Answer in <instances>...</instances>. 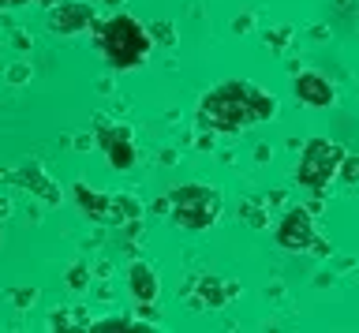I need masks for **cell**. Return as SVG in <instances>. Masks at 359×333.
I'll use <instances>...</instances> for the list:
<instances>
[{"label": "cell", "instance_id": "ffe728a7", "mask_svg": "<svg viewBox=\"0 0 359 333\" xmlns=\"http://www.w3.org/2000/svg\"><path fill=\"white\" fill-rule=\"evenodd\" d=\"M8 210H11V206H8V198H0V217H8Z\"/></svg>", "mask_w": 359, "mask_h": 333}, {"label": "cell", "instance_id": "44dd1931", "mask_svg": "<svg viewBox=\"0 0 359 333\" xmlns=\"http://www.w3.org/2000/svg\"><path fill=\"white\" fill-rule=\"evenodd\" d=\"M11 4H27V0H0V8H11Z\"/></svg>", "mask_w": 359, "mask_h": 333}, {"label": "cell", "instance_id": "e0dca14e", "mask_svg": "<svg viewBox=\"0 0 359 333\" xmlns=\"http://www.w3.org/2000/svg\"><path fill=\"white\" fill-rule=\"evenodd\" d=\"M11 299H15L19 307H27V304H34V299H38V288H15V292H11Z\"/></svg>", "mask_w": 359, "mask_h": 333}, {"label": "cell", "instance_id": "2e32d148", "mask_svg": "<svg viewBox=\"0 0 359 333\" xmlns=\"http://www.w3.org/2000/svg\"><path fill=\"white\" fill-rule=\"evenodd\" d=\"M150 38H161V46H172V27H168V23H154Z\"/></svg>", "mask_w": 359, "mask_h": 333}, {"label": "cell", "instance_id": "d6986e66", "mask_svg": "<svg viewBox=\"0 0 359 333\" xmlns=\"http://www.w3.org/2000/svg\"><path fill=\"white\" fill-rule=\"evenodd\" d=\"M251 23H255L251 15H240V19H236V23H232V30H236V34H243V30H251Z\"/></svg>", "mask_w": 359, "mask_h": 333}, {"label": "cell", "instance_id": "5bb4252c", "mask_svg": "<svg viewBox=\"0 0 359 333\" xmlns=\"http://www.w3.org/2000/svg\"><path fill=\"white\" fill-rule=\"evenodd\" d=\"M292 34H296V30H292V27H277V30H266V46L280 53V49H288V38H292Z\"/></svg>", "mask_w": 359, "mask_h": 333}, {"label": "cell", "instance_id": "8fae6325", "mask_svg": "<svg viewBox=\"0 0 359 333\" xmlns=\"http://www.w3.org/2000/svg\"><path fill=\"white\" fill-rule=\"evenodd\" d=\"M131 296L139 299V304H154L157 299V273L146 262L131 266Z\"/></svg>", "mask_w": 359, "mask_h": 333}, {"label": "cell", "instance_id": "52a82bcc", "mask_svg": "<svg viewBox=\"0 0 359 333\" xmlns=\"http://www.w3.org/2000/svg\"><path fill=\"white\" fill-rule=\"evenodd\" d=\"M90 23H94V8L90 4H53V12H49L53 34H79Z\"/></svg>", "mask_w": 359, "mask_h": 333}, {"label": "cell", "instance_id": "8992f818", "mask_svg": "<svg viewBox=\"0 0 359 333\" xmlns=\"http://www.w3.org/2000/svg\"><path fill=\"white\" fill-rule=\"evenodd\" d=\"M292 94H296V102L307 105V109H330L337 102L333 83L318 72H299L296 79H292Z\"/></svg>", "mask_w": 359, "mask_h": 333}, {"label": "cell", "instance_id": "9c48e42d", "mask_svg": "<svg viewBox=\"0 0 359 333\" xmlns=\"http://www.w3.org/2000/svg\"><path fill=\"white\" fill-rule=\"evenodd\" d=\"M4 180H19L22 187H30L34 195H41L45 203H60V191H56L53 180L41 172V165H34V161H30V165H22L19 172H4Z\"/></svg>", "mask_w": 359, "mask_h": 333}, {"label": "cell", "instance_id": "7a4b0ae2", "mask_svg": "<svg viewBox=\"0 0 359 333\" xmlns=\"http://www.w3.org/2000/svg\"><path fill=\"white\" fill-rule=\"evenodd\" d=\"M97 46H101V53H105V60L112 64V68L128 72V68H135V64H142V57L154 46V38H150V30H146L139 19L120 12V15H112L109 23L97 30Z\"/></svg>", "mask_w": 359, "mask_h": 333}, {"label": "cell", "instance_id": "7c38bea8", "mask_svg": "<svg viewBox=\"0 0 359 333\" xmlns=\"http://www.w3.org/2000/svg\"><path fill=\"white\" fill-rule=\"evenodd\" d=\"M240 217H243L251 229H266V225H269L266 203H258V198H243V203H240Z\"/></svg>", "mask_w": 359, "mask_h": 333}, {"label": "cell", "instance_id": "5b68a950", "mask_svg": "<svg viewBox=\"0 0 359 333\" xmlns=\"http://www.w3.org/2000/svg\"><path fill=\"white\" fill-rule=\"evenodd\" d=\"M314 236H318V229H314L307 206H288L285 217L277 221V243L285 251H311Z\"/></svg>", "mask_w": 359, "mask_h": 333}, {"label": "cell", "instance_id": "30bf717a", "mask_svg": "<svg viewBox=\"0 0 359 333\" xmlns=\"http://www.w3.org/2000/svg\"><path fill=\"white\" fill-rule=\"evenodd\" d=\"M75 198L79 206L86 210L94 221H109V210H112V195L97 191V187H86V184H75Z\"/></svg>", "mask_w": 359, "mask_h": 333}, {"label": "cell", "instance_id": "ba28073f", "mask_svg": "<svg viewBox=\"0 0 359 333\" xmlns=\"http://www.w3.org/2000/svg\"><path fill=\"white\" fill-rule=\"evenodd\" d=\"M97 142L105 147L112 169L123 172V169H131V165H135V142H131V131L128 128H101Z\"/></svg>", "mask_w": 359, "mask_h": 333}, {"label": "cell", "instance_id": "6da1fadb", "mask_svg": "<svg viewBox=\"0 0 359 333\" xmlns=\"http://www.w3.org/2000/svg\"><path fill=\"white\" fill-rule=\"evenodd\" d=\"M277 113V97L251 83H221L198 102V128L232 135L247 124H262Z\"/></svg>", "mask_w": 359, "mask_h": 333}, {"label": "cell", "instance_id": "277c9868", "mask_svg": "<svg viewBox=\"0 0 359 333\" xmlns=\"http://www.w3.org/2000/svg\"><path fill=\"white\" fill-rule=\"evenodd\" d=\"M341 158L344 150L330 139H311L299 154V165H296V184L307 187L311 195H325V187L337 180V169H341Z\"/></svg>", "mask_w": 359, "mask_h": 333}, {"label": "cell", "instance_id": "ac0fdd59", "mask_svg": "<svg viewBox=\"0 0 359 333\" xmlns=\"http://www.w3.org/2000/svg\"><path fill=\"white\" fill-rule=\"evenodd\" d=\"M67 285H72V288H86V266H72V273H67Z\"/></svg>", "mask_w": 359, "mask_h": 333}, {"label": "cell", "instance_id": "3957f363", "mask_svg": "<svg viewBox=\"0 0 359 333\" xmlns=\"http://www.w3.org/2000/svg\"><path fill=\"white\" fill-rule=\"evenodd\" d=\"M168 217L184 229H210L221 217V195L206 184H184L168 195Z\"/></svg>", "mask_w": 359, "mask_h": 333}, {"label": "cell", "instance_id": "4fadbf2b", "mask_svg": "<svg viewBox=\"0 0 359 333\" xmlns=\"http://www.w3.org/2000/svg\"><path fill=\"white\" fill-rule=\"evenodd\" d=\"M337 180L341 184H359V154H344L341 169H337Z\"/></svg>", "mask_w": 359, "mask_h": 333}, {"label": "cell", "instance_id": "9a60e30c", "mask_svg": "<svg viewBox=\"0 0 359 333\" xmlns=\"http://www.w3.org/2000/svg\"><path fill=\"white\" fill-rule=\"evenodd\" d=\"M30 79V64H11L8 68V83H27Z\"/></svg>", "mask_w": 359, "mask_h": 333}]
</instances>
